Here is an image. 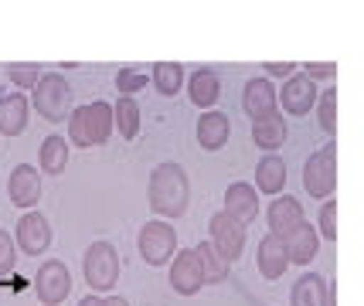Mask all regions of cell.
Wrapping results in <instances>:
<instances>
[{"label": "cell", "instance_id": "obj_7", "mask_svg": "<svg viewBox=\"0 0 364 306\" xmlns=\"http://www.w3.org/2000/svg\"><path fill=\"white\" fill-rule=\"evenodd\" d=\"M34 296L41 300L45 306H62L72 293V273L68 266L58 262V258H48L38 266V275H34Z\"/></svg>", "mask_w": 364, "mask_h": 306}, {"label": "cell", "instance_id": "obj_3", "mask_svg": "<svg viewBox=\"0 0 364 306\" xmlns=\"http://www.w3.org/2000/svg\"><path fill=\"white\" fill-rule=\"evenodd\" d=\"M31 109H38L41 119L48 123H65L72 113V85L65 82V75L48 72L38 79V85L31 89Z\"/></svg>", "mask_w": 364, "mask_h": 306}, {"label": "cell", "instance_id": "obj_20", "mask_svg": "<svg viewBox=\"0 0 364 306\" xmlns=\"http://www.w3.org/2000/svg\"><path fill=\"white\" fill-rule=\"evenodd\" d=\"M283 245H286V256H289V266H310L320 252V235H317V228L314 225L303 222L296 231L286 235Z\"/></svg>", "mask_w": 364, "mask_h": 306}, {"label": "cell", "instance_id": "obj_35", "mask_svg": "<svg viewBox=\"0 0 364 306\" xmlns=\"http://www.w3.org/2000/svg\"><path fill=\"white\" fill-rule=\"evenodd\" d=\"M99 306H129L123 296H112V293H106L102 300H99Z\"/></svg>", "mask_w": 364, "mask_h": 306}, {"label": "cell", "instance_id": "obj_14", "mask_svg": "<svg viewBox=\"0 0 364 306\" xmlns=\"http://www.w3.org/2000/svg\"><path fill=\"white\" fill-rule=\"evenodd\" d=\"M266 222H269V235H276V239H286L289 231H296V228L306 222L303 218V204L296 201V197H276L269 204V211H266Z\"/></svg>", "mask_w": 364, "mask_h": 306}, {"label": "cell", "instance_id": "obj_16", "mask_svg": "<svg viewBox=\"0 0 364 306\" xmlns=\"http://www.w3.org/2000/svg\"><path fill=\"white\" fill-rule=\"evenodd\" d=\"M242 109H245V116H252V119H259V116H266V113H276L279 109L276 106V85L266 75L249 79L245 89H242Z\"/></svg>", "mask_w": 364, "mask_h": 306}, {"label": "cell", "instance_id": "obj_11", "mask_svg": "<svg viewBox=\"0 0 364 306\" xmlns=\"http://www.w3.org/2000/svg\"><path fill=\"white\" fill-rule=\"evenodd\" d=\"M7 197H11V204L31 211L41 201V170L34 163H17L7 177Z\"/></svg>", "mask_w": 364, "mask_h": 306}, {"label": "cell", "instance_id": "obj_33", "mask_svg": "<svg viewBox=\"0 0 364 306\" xmlns=\"http://www.w3.org/2000/svg\"><path fill=\"white\" fill-rule=\"evenodd\" d=\"M289 75H296V65L293 62H266V79H289Z\"/></svg>", "mask_w": 364, "mask_h": 306}, {"label": "cell", "instance_id": "obj_23", "mask_svg": "<svg viewBox=\"0 0 364 306\" xmlns=\"http://www.w3.org/2000/svg\"><path fill=\"white\" fill-rule=\"evenodd\" d=\"M259 194H279L286 187V160L276 157V153H266L259 167H255V184Z\"/></svg>", "mask_w": 364, "mask_h": 306}, {"label": "cell", "instance_id": "obj_9", "mask_svg": "<svg viewBox=\"0 0 364 306\" xmlns=\"http://www.w3.org/2000/svg\"><path fill=\"white\" fill-rule=\"evenodd\" d=\"M14 245L21 256L38 258L41 252H48V245H51V225H48V218L41 211H24V214L17 218Z\"/></svg>", "mask_w": 364, "mask_h": 306}, {"label": "cell", "instance_id": "obj_4", "mask_svg": "<svg viewBox=\"0 0 364 306\" xmlns=\"http://www.w3.org/2000/svg\"><path fill=\"white\" fill-rule=\"evenodd\" d=\"M82 275L92 293H112L119 283V252L112 242H92L82 252Z\"/></svg>", "mask_w": 364, "mask_h": 306}, {"label": "cell", "instance_id": "obj_13", "mask_svg": "<svg viewBox=\"0 0 364 306\" xmlns=\"http://www.w3.org/2000/svg\"><path fill=\"white\" fill-rule=\"evenodd\" d=\"M201 286H205V275H201V266H198L194 248L177 252L174 262H171V290L181 293V296H198Z\"/></svg>", "mask_w": 364, "mask_h": 306}, {"label": "cell", "instance_id": "obj_32", "mask_svg": "<svg viewBox=\"0 0 364 306\" xmlns=\"http://www.w3.org/2000/svg\"><path fill=\"white\" fill-rule=\"evenodd\" d=\"M17 256H21V252H17L14 239H11V231H4V228H0V275L14 273Z\"/></svg>", "mask_w": 364, "mask_h": 306}, {"label": "cell", "instance_id": "obj_26", "mask_svg": "<svg viewBox=\"0 0 364 306\" xmlns=\"http://www.w3.org/2000/svg\"><path fill=\"white\" fill-rule=\"evenodd\" d=\"M184 65L181 62H157L150 68V82H154V89H157L164 99H174L181 89H184Z\"/></svg>", "mask_w": 364, "mask_h": 306}, {"label": "cell", "instance_id": "obj_25", "mask_svg": "<svg viewBox=\"0 0 364 306\" xmlns=\"http://www.w3.org/2000/svg\"><path fill=\"white\" fill-rule=\"evenodd\" d=\"M194 256H198V266H201V275H205V286H218V283L228 279V269H232V266L225 262V256L211 242L194 245Z\"/></svg>", "mask_w": 364, "mask_h": 306}, {"label": "cell", "instance_id": "obj_30", "mask_svg": "<svg viewBox=\"0 0 364 306\" xmlns=\"http://www.w3.org/2000/svg\"><path fill=\"white\" fill-rule=\"evenodd\" d=\"M116 89H119V96H133V92L146 89V72H140V68H119L116 72Z\"/></svg>", "mask_w": 364, "mask_h": 306}, {"label": "cell", "instance_id": "obj_29", "mask_svg": "<svg viewBox=\"0 0 364 306\" xmlns=\"http://www.w3.org/2000/svg\"><path fill=\"white\" fill-rule=\"evenodd\" d=\"M317 235L320 239H327V242H337V201H333V197H327L323 208H320Z\"/></svg>", "mask_w": 364, "mask_h": 306}, {"label": "cell", "instance_id": "obj_12", "mask_svg": "<svg viewBox=\"0 0 364 306\" xmlns=\"http://www.w3.org/2000/svg\"><path fill=\"white\" fill-rule=\"evenodd\" d=\"M225 214L238 222V225H249L259 218V191H255L252 184H245V180H235V184H228V191H225Z\"/></svg>", "mask_w": 364, "mask_h": 306}, {"label": "cell", "instance_id": "obj_34", "mask_svg": "<svg viewBox=\"0 0 364 306\" xmlns=\"http://www.w3.org/2000/svg\"><path fill=\"white\" fill-rule=\"evenodd\" d=\"M303 75H306V79H314V82H320V79H333V75H337V65H303Z\"/></svg>", "mask_w": 364, "mask_h": 306}, {"label": "cell", "instance_id": "obj_1", "mask_svg": "<svg viewBox=\"0 0 364 306\" xmlns=\"http://www.w3.org/2000/svg\"><path fill=\"white\" fill-rule=\"evenodd\" d=\"M146 197H150L154 214H160V218H181L191 201V184L184 167L174 160L157 163L150 170V180H146Z\"/></svg>", "mask_w": 364, "mask_h": 306}, {"label": "cell", "instance_id": "obj_36", "mask_svg": "<svg viewBox=\"0 0 364 306\" xmlns=\"http://www.w3.org/2000/svg\"><path fill=\"white\" fill-rule=\"evenodd\" d=\"M79 306H99V296H92V293H89L85 300H79Z\"/></svg>", "mask_w": 364, "mask_h": 306}, {"label": "cell", "instance_id": "obj_18", "mask_svg": "<svg viewBox=\"0 0 364 306\" xmlns=\"http://www.w3.org/2000/svg\"><path fill=\"white\" fill-rule=\"evenodd\" d=\"M28 119H31V99L24 92H11L0 99V133L4 136H21L28 129Z\"/></svg>", "mask_w": 364, "mask_h": 306}, {"label": "cell", "instance_id": "obj_21", "mask_svg": "<svg viewBox=\"0 0 364 306\" xmlns=\"http://www.w3.org/2000/svg\"><path fill=\"white\" fill-rule=\"evenodd\" d=\"M286 136H289V126H286V119L279 109L252 119V143L262 146L266 153H276V150L286 143Z\"/></svg>", "mask_w": 364, "mask_h": 306}, {"label": "cell", "instance_id": "obj_19", "mask_svg": "<svg viewBox=\"0 0 364 306\" xmlns=\"http://www.w3.org/2000/svg\"><path fill=\"white\" fill-rule=\"evenodd\" d=\"M255 266H259V275L262 279H283V273L289 269V256H286L283 239L276 235H266L259 248H255Z\"/></svg>", "mask_w": 364, "mask_h": 306}, {"label": "cell", "instance_id": "obj_6", "mask_svg": "<svg viewBox=\"0 0 364 306\" xmlns=\"http://www.w3.org/2000/svg\"><path fill=\"white\" fill-rule=\"evenodd\" d=\"M136 252L146 266H167L177 252V231L167 222H146L136 235Z\"/></svg>", "mask_w": 364, "mask_h": 306}, {"label": "cell", "instance_id": "obj_5", "mask_svg": "<svg viewBox=\"0 0 364 306\" xmlns=\"http://www.w3.org/2000/svg\"><path fill=\"white\" fill-rule=\"evenodd\" d=\"M303 191L317 201H327L337 191V143L320 146L303 163Z\"/></svg>", "mask_w": 364, "mask_h": 306}, {"label": "cell", "instance_id": "obj_31", "mask_svg": "<svg viewBox=\"0 0 364 306\" xmlns=\"http://www.w3.org/2000/svg\"><path fill=\"white\" fill-rule=\"evenodd\" d=\"M7 79L14 82L17 89H34L38 79H41V68L38 65H11L7 68Z\"/></svg>", "mask_w": 364, "mask_h": 306}, {"label": "cell", "instance_id": "obj_17", "mask_svg": "<svg viewBox=\"0 0 364 306\" xmlns=\"http://www.w3.org/2000/svg\"><path fill=\"white\" fill-rule=\"evenodd\" d=\"M184 85H188V99L191 106H198V109H211L218 99H222V79L211 72V68H198V72H191L188 79H184Z\"/></svg>", "mask_w": 364, "mask_h": 306}, {"label": "cell", "instance_id": "obj_15", "mask_svg": "<svg viewBox=\"0 0 364 306\" xmlns=\"http://www.w3.org/2000/svg\"><path fill=\"white\" fill-rule=\"evenodd\" d=\"M194 136H198L201 150H208V153H218V150L228 143V136H232V123H228V116H225V113H218V109H208L205 116H198Z\"/></svg>", "mask_w": 364, "mask_h": 306}, {"label": "cell", "instance_id": "obj_2", "mask_svg": "<svg viewBox=\"0 0 364 306\" xmlns=\"http://www.w3.org/2000/svg\"><path fill=\"white\" fill-rule=\"evenodd\" d=\"M112 136V102H85L79 109L68 113V146H82V150H92V146L109 143Z\"/></svg>", "mask_w": 364, "mask_h": 306}, {"label": "cell", "instance_id": "obj_24", "mask_svg": "<svg viewBox=\"0 0 364 306\" xmlns=\"http://www.w3.org/2000/svg\"><path fill=\"white\" fill-rule=\"evenodd\" d=\"M68 157H72V146L65 136L58 133H51L41 140V150H38V167L45 170V174H62L65 167H68Z\"/></svg>", "mask_w": 364, "mask_h": 306}, {"label": "cell", "instance_id": "obj_27", "mask_svg": "<svg viewBox=\"0 0 364 306\" xmlns=\"http://www.w3.org/2000/svg\"><path fill=\"white\" fill-rule=\"evenodd\" d=\"M112 129H119L123 140H136L140 133V106L133 96H119L112 102Z\"/></svg>", "mask_w": 364, "mask_h": 306}, {"label": "cell", "instance_id": "obj_10", "mask_svg": "<svg viewBox=\"0 0 364 306\" xmlns=\"http://www.w3.org/2000/svg\"><path fill=\"white\" fill-rule=\"evenodd\" d=\"M208 231H211V245L222 252L228 266L242 258V252H245V225H238L225 211H218V214H211Z\"/></svg>", "mask_w": 364, "mask_h": 306}, {"label": "cell", "instance_id": "obj_28", "mask_svg": "<svg viewBox=\"0 0 364 306\" xmlns=\"http://www.w3.org/2000/svg\"><path fill=\"white\" fill-rule=\"evenodd\" d=\"M317 119H320V129L327 136H337V89H327L323 96L317 99Z\"/></svg>", "mask_w": 364, "mask_h": 306}, {"label": "cell", "instance_id": "obj_22", "mask_svg": "<svg viewBox=\"0 0 364 306\" xmlns=\"http://www.w3.org/2000/svg\"><path fill=\"white\" fill-rule=\"evenodd\" d=\"M289 306H331V286L320 273H303L293 283Z\"/></svg>", "mask_w": 364, "mask_h": 306}, {"label": "cell", "instance_id": "obj_8", "mask_svg": "<svg viewBox=\"0 0 364 306\" xmlns=\"http://www.w3.org/2000/svg\"><path fill=\"white\" fill-rule=\"evenodd\" d=\"M320 89L314 79H306L303 72L289 75L283 82V89H276V106H283L286 116H310V109L317 106Z\"/></svg>", "mask_w": 364, "mask_h": 306}]
</instances>
